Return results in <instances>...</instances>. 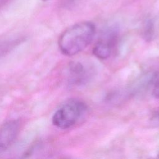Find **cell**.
<instances>
[{
  "label": "cell",
  "mask_w": 159,
  "mask_h": 159,
  "mask_svg": "<svg viewBox=\"0 0 159 159\" xmlns=\"http://www.w3.org/2000/svg\"><path fill=\"white\" fill-rule=\"evenodd\" d=\"M95 32V25L91 22H81L70 26L59 38L58 47L61 52L68 56L80 53L92 42Z\"/></svg>",
  "instance_id": "6da1fadb"
},
{
  "label": "cell",
  "mask_w": 159,
  "mask_h": 159,
  "mask_svg": "<svg viewBox=\"0 0 159 159\" xmlns=\"http://www.w3.org/2000/svg\"><path fill=\"white\" fill-rule=\"evenodd\" d=\"M86 104L79 99H70L62 104L53 114V124L61 129L75 125L85 114Z\"/></svg>",
  "instance_id": "7a4b0ae2"
},
{
  "label": "cell",
  "mask_w": 159,
  "mask_h": 159,
  "mask_svg": "<svg viewBox=\"0 0 159 159\" xmlns=\"http://www.w3.org/2000/svg\"><path fill=\"white\" fill-rule=\"evenodd\" d=\"M119 33V28L117 25L107 27L95 43L93 50V54L101 60L109 58L117 42Z\"/></svg>",
  "instance_id": "3957f363"
},
{
  "label": "cell",
  "mask_w": 159,
  "mask_h": 159,
  "mask_svg": "<svg viewBox=\"0 0 159 159\" xmlns=\"http://www.w3.org/2000/svg\"><path fill=\"white\" fill-rule=\"evenodd\" d=\"M20 122L12 119L0 127V153L7 150L14 143L20 132Z\"/></svg>",
  "instance_id": "277c9868"
},
{
  "label": "cell",
  "mask_w": 159,
  "mask_h": 159,
  "mask_svg": "<svg viewBox=\"0 0 159 159\" xmlns=\"http://www.w3.org/2000/svg\"><path fill=\"white\" fill-rule=\"evenodd\" d=\"M92 69L80 61L71 62L68 66V81L75 86L86 84L92 78Z\"/></svg>",
  "instance_id": "5b68a950"
},
{
  "label": "cell",
  "mask_w": 159,
  "mask_h": 159,
  "mask_svg": "<svg viewBox=\"0 0 159 159\" xmlns=\"http://www.w3.org/2000/svg\"><path fill=\"white\" fill-rule=\"evenodd\" d=\"M157 26V23L155 17L152 16L146 17L142 25V38L147 42L153 40L156 35Z\"/></svg>",
  "instance_id": "8992f818"
},
{
  "label": "cell",
  "mask_w": 159,
  "mask_h": 159,
  "mask_svg": "<svg viewBox=\"0 0 159 159\" xmlns=\"http://www.w3.org/2000/svg\"><path fill=\"white\" fill-rule=\"evenodd\" d=\"M152 95L156 99H159V73L152 79Z\"/></svg>",
  "instance_id": "52a82bcc"
},
{
  "label": "cell",
  "mask_w": 159,
  "mask_h": 159,
  "mask_svg": "<svg viewBox=\"0 0 159 159\" xmlns=\"http://www.w3.org/2000/svg\"><path fill=\"white\" fill-rule=\"evenodd\" d=\"M14 40H0V55L4 53L11 46L13 45L14 43Z\"/></svg>",
  "instance_id": "ba28073f"
},
{
  "label": "cell",
  "mask_w": 159,
  "mask_h": 159,
  "mask_svg": "<svg viewBox=\"0 0 159 159\" xmlns=\"http://www.w3.org/2000/svg\"><path fill=\"white\" fill-rule=\"evenodd\" d=\"M151 120L153 124L159 125V108L153 112L151 118Z\"/></svg>",
  "instance_id": "9c48e42d"
},
{
  "label": "cell",
  "mask_w": 159,
  "mask_h": 159,
  "mask_svg": "<svg viewBox=\"0 0 159 159\" xmlns=\"http://www.w3.org/2000/svg\"><path fill=\"white\" fill-rule=\"evenodd\" d=\"M10 0H0V9L3 7Z\"/></svg>",
  "instance_id": "30bf717a"
},
{
  "label": "cell",
  "mask_w": 159,
  "mask_h": 159,
  "mask_svg": "<svg viewBox=\"0 0 159 159\" xmlns=\"http://www.w3.org/2000/svg\"><path fill=\"white\" fill-rule=\"evenodd\" d=\"M42 1H48V0H42Z\"/></svg>",
  "instance_id": "8fae6325"
}]
</instances>
